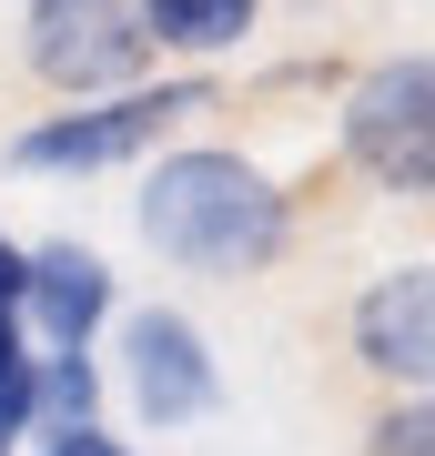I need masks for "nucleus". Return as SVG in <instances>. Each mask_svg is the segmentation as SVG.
Here are the masks:
<instances>
[{
    "label": "nucleus",
    "mask_w": 435,
    "mask_h": 456,
    "mask_svg": "<svg viewBox=\"0 0 435 456\" xmlns=\"http://www.w3.org/2000/svg\"><path fill=\"white\" fill-rule=\"evenodd\" d=\"M132 224H142V244L173 264V274L243 284V274H274L284 264L294 193L254 163V152H233V142H162L142 163Z\"/></svg>",
    "instance_id": "obj_1"
},
{
    "label": "nucleus",
    "mask_w": 435,
    "mask_h": 456,
    "mask_svg": "<svg viewBox=\"0 0 435 456\" xmlns=\"http://www.w3.org/2000/svg\"><path fill=\"white\" fill-rule=\"evenodd\" d=\"M193 112H213V82L203 71H173V82H132V92H101V102H61V112L20 122L11 132V173H132L152 163Z\"/></svg>",
    "instance_id": "obj_2"
},
{
    "label": "nucleus",
    "mask_w": 435,
    "mask_h": 456,
    "mask_svg": "<svg viewBox=\"0 0 435 456\" xmlns=\"http://www.w3.org/2000/svg\"><path fill=\"white\" fill-rule=\"evenodd\" d=\"M344 173L395 203H435V51H385L334 102Z\"/></svg>",
    "instance_id": "obj_3"
},
{
    "label": "nucleus",
    "mask_w": 435,
    "mask_h": 456,
    "mask_svg": "<svg viewBox=\"0 0 435 456\" xmlns=\"http://www.w3.org/2000/svg\"><path fill=\"white\" fill-rule=\"evenodd\" d=\"M20 61L61 102H101V92L152 82V41H142L132 0H20Z\"/></svg>",
    "instance_id": "obj_4"
},
{
    "label": "nucleus",
    "mask_w": 435,
    "mask_h": 456,
    "mask_svg": "<svg viewBox=\"0 0 435 456\" xmlns=\"http://www.w3.org/2000/svg\"><path fill=\"white\" fill-rule=\"evenodd\" d=\"M112 386L122 406L152 426V436H173V426H203L223 406V365H213L203 325L182 305H132L112 314Z\"/></svg>",
    "instance_id": "obj_5"
},
{
    "label": "nucleus",
    "mask_w": 435,
    "mask_h": 456,
    "mask_svg": "<svg viewBox=\"0 0 435 456\" xmlns=\"http://www.w3.org/2000/svg\"><path fill=\"white\" fill-rule=\"evenodd\" d=\"M344 345L385 395H435V264H385L344 305Z\"/></svg>",
    "instance_id": "obj_6"
},
{
    "label": "nucleus",
    "mask_w": 435,
    "mask_h": 456,
    "mask_svg": "<svg viewBox=\"0 0 435 456\" xmlns=\"http://www.w3.org/2000/svg\"><path fill=\"white\" fill-rule=\"evenodd\" d=\"M112 314H122V284H112V264H101L92 244H71V233L31 244V284H20V325H31V345H41V355H92Z\"/></svg>",
    "instance_id": "obj_7"
},
{
    "label": "nucleus",
    "mask_w": 435,
    "mask_h": 456,
    "mask_svg": "<svg viewBox=\"0 0 435 456\" xmlns=\"http://www.w3.org/2000/svg\"><path fill=\"white\" fill-rule=\"evenodd\" d=\"M132 11H142V41L173 61H223L263 31V0H132Z\"/></svg>",
    "instance_id": "obj_8"
},
{
    "label": "nucleus",
    "mask_w": 435,
    "mask_h": 456,
    "mask_svg": "<svg viewBox=\"0 0 435 456\" xmlns=\"http://www.w3.org/2000/svg\"><path fill=\"white\" fill-rule=\"evenodd\" d=\"M31 406H41V426H101V365L92 355H31Z\"/></svg>",
    "instance_id": "obj_9"
},
{
    "label": "nucleus",
    "mask_w": 435,
    "mask_h": 456,
    "mask_svg": "<svg viewBox=\"0 0 435 456\" xmlns=\"http://www.w3.org/2000/svg\"><path fill=\"white\" fill-rule=\"evenodd\" d=\"M31 325H20V305H0V456H11L20 436L41 426V406H31Z\"/></svg>",
    "instance_id": "obj_10"
},
{
    "label": "nucleus",
    "mask_w": 435,
    "mask_h": 456,
    "mask_svg": "<svg viewBox=\"0 0 435 456\" xmlns=\"http://www.w3.org/2000/svg\"><path fill=\"white\" fill-rule=\"evenodd\" d=\"M365 456H435V395H385L365 426Z\"/></svg>",
    "instance_id": "obj_11"
},
{
    "label": "nucleus",
    "mask_w": 435,
    "mask_h": 456,
    "mask_svg": "<svg viewBox=\"0 0 435 456\" xmlns=\"http://www.w3.org/2000/svg\"><path fill=\"white\" fill-rule=\"evenodd\" d=\"M41 456H142V446H122L112 426H41Z\"/></svg>",
    "instance_id": "obj_12"
},
{
    "label": "nucleus",
    "mask_w": 435,
    "mask_h": 456,
    "mask_svg": "<svg viewBox=\"0 0 435 456\" xmlns=\"http://www.w3.org/2000/svg\"><path fill=\"white\" fill-rule=\"evenodd\" d=\"M20 284H31V244H11V233H0V305H20Z\"/></svg>",
    "instance_id": "obj_13"
}]
</instances>
